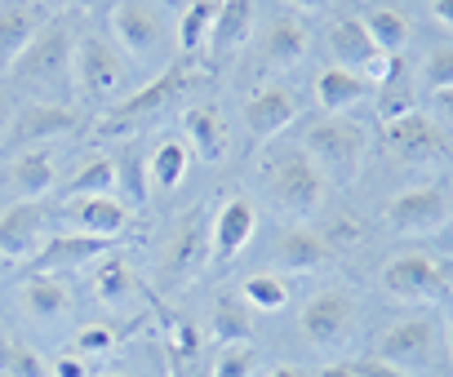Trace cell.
I'll return each mask as SVG.
<instances>
[{"instance_id": "3", "label": "cell", "mask_w": 453, "mask_h": 377, "mask_svg": "<svg viewBox=\"0 0 453 377\" xmlns=\"http://www.w3.org/2000/svg\"><path fill=\"white\" fill-rule=\"evenodd\" d=\"M72 67H76V85H81V94L89 98V102H120L125 98V89H129V67H125V58L107 45V41H98V36H85L76 49H72Z\"/></svg>"}, {"instance_id": "39", "label": "cell", "mask_w": 453, "mask_h": 377, "mask_svg": "<svg viewBox=\"0 0 453 377\" xmlns=\"http://www.w3.org/2000/svg\"><path fill=\"white\" fill-rule=\"evenodd\" d=\"M107 351H116V333L107 324H89L76 333V355L89 359V355H107Z\"/></svg>"}, {"instance_id": "15", "label": "cell", "mask_w": 453, "mask_h": 377, "mask_svg": "<svg viewBox=\"0 0 453 377\" xmlns=\"http://www.w3.org/2000/svg\"><path fill=\"white\" fill-rule=\"evenodd\" d=\"M435 351V328L426 320H400L378 337V359L395 368H422Z\"/></svg>"}, {"instance_id": "7", "label": "cell", "mask_w": 453, "mask_h": 377, "mask_svg": "<svg viewBox=\"0 0 453 377\" xmlns=\"http://www.w3.org/2000/svg\"><path fill=\"white\" fill-rule=\"evenodd\" d=\"M329 49H334L338 67H347V72H356V76H365L373 85H382L391 76V54L378 49V41L369 36L365 19H356V14L351 19H338L329 27Z\"/></svg>"}, {"instance_id": "33", "label": "cell", "mask_w": 453, "mask_h": 377, "mask_svg": "<svg viewBox=\"0 0 453 377\" xmlns=\"http://www.w3.org/2000/svg\"><path fill=\"white\" fill-rule=\"evenodd\" d=\"M213 14H218V0H191V5H187V14H182V23H178V49H182V54H196V49L209 41Z\"/></svg>"}, {"instance_id": "47", "label": "cell", "mask_w": 453, "mask_h": 377, "mask_svg": "<svg viewBox=\"0 0 453 377\" xmlns=\"http://www.w3.org/2000/svg\"><path fill=\"white\" fill-rule=\"evenodd\" d=\"M5 124H10V98L0 94V129H5Z\"/></svg>"}, {"instance_id": "14", "label": "cell", "mask_w": 453, "mask_h": 377, "mask_svg": "<svg viewBox=\"0 0 453 377\" xmlns=\"http://www.w3.org/2000/svg\"><path fill=\"white\" fill-rule=\"evenodd\" d=\"M116 240L107 236H50L41 245V253L32 258V275H54V271H81L89 262H98L103 253H111Z\"/></svg>"}, {"instance_id": "27", "label": "cell", "mask_w": 453, "mask_h": 377, "mask_svg": "<svg viewBox=\"0 0 453 377\" xmlns=\"http://www.w3.org/2000/svg\"><path fill=\"white\" fill-rule=\"evenodd\" d=\"M307 27L303 23H294V19H276L272 23V32H267V41H263V58L272 63V67H294V63H303L307 58Z\"/></svg>"}, {"instance_id": "44", "label": "cell", "mask_w": 453, "mask_h": 377, "mask_svg": "<svg viewBox=\"0 0 453 377\" xmlns=\"http://www.w3.org/2000/svg\"><path fill=\"white\" fill-rule=\"evenodd\" d=\"M311 377H356V368H351V364H325V368H316Z\"/></svg>"}, {"instance_id": "22", "label": "cell", "mask_w": 453, "mask_h": 377, "mask_svg": "<svg viewBox=\"0 0 453 377\" xmlns=\"http://www.w3.org/2000/svg\"><path fill=\"white\" fill-rule=\"evenodd\" d=\"M72 218L85 236H107V240H120V231L129 227V209L116 196H76Z\"/></svg>"}, {"instance_id": "36", "label": "cell", "mask_w": 453, "mask_h": 377, "mask_svg": "<svg viewBox=\"0 0 453 377\" xmlns=\"http://www.w3.org/2000/svg\"><path fill=\"white\" fill-rule=\"evenodd\" d=\"M258 364L254 346L250 342H232V346H222L218 359H213V377H250Z\"/></svg>"}, {"instance_id": "25", "label": "cell", "mask_w": 453, "mask_h": 377, "mask_svg": "<svg viewBox=\"0 0 453 377\" xmlns=\"http://www.w3.org/2000/svg\"><path fill=\"white\" fill-rule=\"evenodd\" d=\"M365 94H369V80L356 76V72H347V67H338V63L316 76V98H320V107H325L329 116L351 111L356 102H365Z\"/></svg>"}, {"instance_id": "38", "label": "cell", "mask_w": 453, "mask_h": 377, "mask_svg": "<svg viewBox=\"0 0 453 377\" xmlns=\"http://www.w3.org/2000/svg\"><path fill=\"white\" fill-rule=\"evenodd\" d=\"M422 80H426L431 94H435V89H453V45H435V49L426 54Z\"/></svg>"}, {"instance_id": "45", "label": "cell", "mask_w": 453, "mask_h": 377, "mask_svg": "<svg viewBox=\"0 0 453 377\" xmlns=\"http://www.w3.org/2000/svg\"><path fill=\"white\" fill-rule=\"evenodd\" d=\"M289 5H298V10L316 14V10H325V5H329V0H289Z\"/></svg>"}, {"instance_id": "11", "label": "cell", "mask_w": 453, "mask_h": 377, "mask_svg": "<svg viewBox=\"0 0 453 377\" xmlns=\"http://www.w3.org/2000/svg\"><path fill=\"white\" fill-rule=\"evenodd\" d=\"M382 289L395 293V298H404V302L435 298L444 289V267L435 258H426V253H413V249L409 253H395L382 267Z\"/></svg>"}, {"instance_id": "29", "label": "cell", "mask_w": 453, "mask_h": 377, "mask_svg": "<svg viewBox=\"0 0 453 377\" xmlns=\"http://www.w3.org/2000/svg\"><path fill=\"white\" fill-rule=\"evenodd\" d=\"M209 328L222 346H232V342H250L254 333V320H250V306L236 302V298H218L213 302V315H209Z\"/></svg>"}, {"instance_id": "46", "label": "cell", "mask_w": 453, "mask_h": 377, "mask_svg": "<svg viewBox=\"0 0 453 377\" xmlns=\"http://www.w3.org/2000/svg\"><path fill=\"white\" fill-rule=\"evenodd\" d=\"M267 377H303V373H298V368H294V364H276V368H272V373H267Z\"/></svg>"}, {"instance_id": "19", "label": "cell", "mask_w": 453, "mask_h": 377, "mask_svg": "<svg viewBox=\"0 0 453 377\" xmlns=\"http://www.w3.org/2000/svg\"><path fill=\"white\" fill-rule=\"evenodd\" d=\"M182 129H187V147L204 160V164H218L226 160V151H232V138H226V120L213 102H200V107H187L182 116Z\"/></svg>"}, {"instance_id": "23", "label": "cell", "mask_w": 453, "mask_h": 377, "mask_svg": "<svg viewBox=\"0 0 453 377\" xmlns=\"http://www.w3.org/2000/svg\"><path fill=\"white\" fill-rule=\"evenodd\" d=\"M254 32V0H218V14H213V32L209 45L213 54H232L236 45H245Z\"/></svg>"}, {"instance_id": "34", "label": "cell", "mask_w": 453, "mask_h": 377, "mask_svg": "<svg viewBox=\"0 0 453 377\" xmlns=\"http://www.w3.org/2000/svg\"><path fill=\"white\" fill-rule=\"evenodd\" d=\"M365 27H369V36L378 41L382 54H400V49L409 45V19H404L400 10H373V14L365 19Z\"/></svg>"}, {"instance_id": "28", "label": "cell", "mask_w": 453, "mask_h": 377, "mask_svg": "<svg viewBox=\"0 0 453 377\" xmlns=\"http://www.w3.org/2000/svg\"><path fill=\"white\" fill-rule=\"evenodd\" d=\"M129 289H134V267H129V258L125 253H103L98 262H94V293H98V302H125L129 298Z\"/></svg>"}, {"instance_id": "12", "label": "cell", "mask_w": 453, "mask_h": 377, "mask_svg": "<svg viewBox=\"0 0 453 377\" xmlns=\"http://www.w3.org/2000/svg\"><path fill=\"white\" fill-rule=\"evenodd\" d=\"M254 227H258V214L245 196H232L218 218L209 222V262L213 267H226V262H236V253L254 240Z\"/></svg>"}, {"instance_id": "16", "label": "cell", "mask_w": 453, "mask_h": 377, "mask_svg": "<svg viewBox=\"0 0 453 377\" xmlns=\"http://www.w3.org/2000/svg\"><path fill=\"white\" fill-rule=\"evenodd\" d=\"M41 27L45 19L32 0H0V72H14V63L23 58V49L36 41Z\"/></svg>"}, {"instance_id": "6", "label": "cell", "mask_w": 453, "mask_h": 377, "mask_svg": "<svg viewBox=\"0 0 453 377\" xmlns=\"http://www.w3.org/2000/svg\"><path fill=\"white\" fill-rule=\"evenodd\" d=\"M453 218V192L444 186H409L387 205V227L400 236H431L449 227Z\"/></svg>"}, {"instance_id": "5", "label": "cell", "mask_w": 453, "mask_h": 377, "mask_svg": "<svg viewBox=\"0 0 453 377\" xmlns=\"http://www.w3.org/2000/svg\"><path fill=\"white\" fill-rule=\"evenodd\" d=\"M191 85V72H187V63H173L169 72H160L156 80H147L138 94H129V98H120L107 116H103V133L107 138H116V133H129L134 124H142V120H151L156 111H165V102L173 98V94H182Z\"/></svg>"}, {"instance_id": "41", "label": "cell", "mask_w": 453, "mask_h": 377, "mask_svg": "<svg viewBox=\"0 0 453 377\" xmlns=\"http://www.w3.org/2000/svg\"><path fill=\"white\" fill-rule=\"evenodd\" d=\"M54 377H89V359H85V355H76V351H67V355H58Z\"/></svg>"}, {"instance_id": "37", "label": "cell", "mask_w": 453, "mask_h": 377, "mask_svg": "<svg viewBox=\"0 0 453 377\" xmlns=\"http://www.w3.org/2000/svg\"><path fill=\"white\" fill-rule=\"evenodd\" d=\"M165 346H169L173 364H178V368H187V364L200 355V328H196L191 320H178V324L165 333Z\"/></svg>"}, {"instance_id": "24", "label": "cell", "mask_w": 453, "mask_h": 377, "mask_svg": "<svg viewBox=\"0 0 453 377\" xmlns=\"http://www.w3.org/2000/svg\"><path fill=\"white\" fill-rule=\"evenodd\" d=\"M191 173V147L182 138H160L156 151L147 155V182L156 192H178Z\"/></svg>"}, {"instance_id": "9", "label": "cell", "mask_w": 453, "mask_h": 377, "mask_svg": "<svg viewBox=\"0 0 453 377\" xmlns=\"http://www.w3.org/2000/svg\"><path fill=\"white\" fill-rule=\"evenodd\" d=\"M111 32H116L125 58H156V49L165 41V23L151 0H116Z\"/></svg>"}, {"instance_id": "40", "label": "cell", "mask_w": 453, "mask_h": 377, "mask_svg": "<svg viewBox=\"0 0 453 377\" xmlns=\"http://www.w3.org/2000/svg\"><path fill=\"white\" fill-rule=\"evenodd\" d=\"M351 368H356V377H409L404 368H395V364H387V359H378V355H373V359H356Z\"/></svg>"}, {"instance_id": "18", "label": "cell", "mask_w": 453, "mask_h": 377, "mask_svg": "<svg viewBox=\"0 0 453 377\" xmlns=\"http://www.w3.org/2000/svg\"><path fill=\"white\" fill-rule=\"evenodd\" d=\"M204 262H209V227H204L200 214H191V218H182L178 236H173L169 249H165V271H169L173 284H182V280H191Z\"/></svg>"}, {"instance_id": "13", "label": "cell", "mask_w": 453, "mask_h": 377, "mask_svg": "<svg viewBox=\"0 0 453 377\" xmlns=\"http://www.w3.org/2000/svg\"><path fill=\"white\" fill-rule=\"evenodd\" d=\"M45 245V209L36 200H19L0 214V258L32 262Z\"/></svg>"}, {"instance_id": "48", "label": "cell", "mask_w": 453, "mask_h": 377, "mask_svg": "<svg viewBox=\"0 0 453 377\" xmlns=\"http://www.w3.org/2000/svg\"><path fill=\"white\" fill-rule=\"evenodd\" d=\"M103 377H125V373H103Z\"/></svg>"}, {"instance_id": "32", "label": "cell", "mask_w": 453, "mask_h": 377, "mask_svg": "<svg viewBox=\"0 0 453 377\" xmlns=\"http://www.w3.org/2000/svg\"><path fill=\"white\" fill-rule=\"evenodd\" d=\"M23 302H27V311L41 315V320H54V315H63V311L72 306V298H67V289L58 284V275H27Z\"/></svg>"}, {"instance_id": "31", "label": "cell", "mask_w": 453, "mask_h": 377, "mask_svg": "<svg viewBox=\"0 0 453 377\" xmlns=\"http://www.w3.org/2000/svg\"><path fill=\"white\" fill-rule=\"evenodd\" d=\"M116 182H120L116 160L111 155H89V160H81V169L72 177V196H111Z\"/></svg>"}, {"instance_id": "42", "label": "cell", "mask_w": 453, "mask_h": 377, "mask_svg": "<svg viewBox=\"0 0 453 377\" xmlns=\"http://www.w3.org/2000/svg\"><path fill=\"white\" fill-rule=\"evenodd\" d=\"M431 102H435V111L453 124V89H435V94H431Z\"/></svg>"}, {"instance_id": "4", "label": "cell", "mask_w": 453, "mask_h": 377, "mask_svg": "<svg viewBox=\"0 0 453 377\" xmlns=\"http://www.w3.org/2000/svg\"><path fill=\"white\" fill-rule=\"evenodd\" d=\"M382 147H387L395 160H404V164H431V160H444V155H449V138H444L440 120H431V116L413 111V107L387 116V124H382Z\"/></svg>"}, {"instance_id": "35", "label": "cell", "mask_w": 453, "mask_h": 377, "mask_svg": "<svg viewBox=\"0 0 453 377\" xmlns=\"http://www.w3.org/2000/svg\"><path fill=\"white\" fill-rule=\"evenodd\" d=\"M0 377H50L41 355L14 337H0Z\"/></svg>"}, {"instance_id": "21", "label": "cell", "mask_w": 453, "mask_h": 377, "mask_svg": "<svg viewBox=\"0 0 453 377\" xmlns=\"http://www.w3.org/2000/svg\"><path fill=\"white\" fill-rule=\"evenodd\" d=\"M329 258H334V245H329L320 231H311V227H289V231L276 240V267H280V271L303 275V271L325 267Z\"/></svg>"}, {"instance_id": "10", "label": "cell", "mask_w": 453, "mask_h": 377, "mask_svg": "<svg viewBox=\"0 0 453 377\" xmlns=\"http://www.w3.org/2000/svg\"><path fill=\"white\" fill-rule=\"evenodd\" d=\"M72 36H67V27L63 23H45L41 32H36V41L23 49V58L14 63V76H23V80H36V85H50V80H58L67 67H72Z\"/></svg>"}, {"instance_id": "30", "label": "cell", "mask_w": 453, "mask_h": 377, "mask_svg": "<svg viewBox=\"0 0 453 377\" xmlns=\"http://www.w3.org/2000/svg\"><path fill=\"white\" fill-rule=\"evenodd\" d=\"M241 302H245L250 311L276 315V311L289 306V284H285L280 275H272V271H254V275L241 284Z\"/></svg>"}, {"instance_id": "49", "label": "cell", "mask_w": 453, "mask_h": 377, "mask_svg": "<svg viewBox=\"0 0 453 377\" xmlns=\"http://www.w3.org/2000/svg\"><path fill=\"white\" fill-rule=\"evenodd\" d=\"M449 351H453V328H449Z\"/></svg>"}, {"instance_id": "17", "label": "cell", "mask_w": 453, "mask_h": 377, "mask_svg": "<svg viewBox=\"0 0 453 377\" xmlns=\"http://www.w3.org/2000/svg\"><path fill=\"white\" fill-rule=\"evenodd\" d=\"M294 116H298V102H294V94H285L280 85H267V89H254L250 94V102H245V129L254 133V138H276V133H285L289 124H294Z\"/></svg>"}, {"instance_id": "1", "label": "cell", "mask_w": 453, "mask_h": 377, "mask_svg": "<svg viewBox=\"0 0 453 377\" xmlns=\"http://www.w3.org/2000/svg\"><path fill=\"white\" fill-rule=\"evenodd\" d=\"M325 177H338V182H351L365 164V151H369V129L347 120V116H325L316 124H307V147H303Z\"/></svg>"}, {"instance_id": "26", "label": "cell", "mask_w": 453, "mask_h": 377, "mask_svg": "<svg viewBox=\"0 0 453 377\" xmlns=\"http://www.w3.org/2000/svg\"><path fill=\"white\" fill-rule=\"evenodd\" d=\"M14 186H19V196L23 200H41L54 192V155L45 147H27L14 155V169H10Z\"/></svg>"}, {"instance_id": "20", "label": "cell", "mask_w": 453, "mask_h": 377, "mask_svg": "<svg viewBox=\"0 0 453 377\" xmlns=\"http://www.w3.org/2000/svg\"><path fill=\"white\" fill-rule=\"evenodd\" d=\"M72 129H76V111H72V107H58V102H32V107H23L19 120H14V142L27 151V147L50 142V138L72 133Z\"/></svg>"}, {"instance_id": "43", "label": "cell", "mask_w": 453, "mask_h": 377, "mask_svg": "<svg viewBox=\"0 0 453 377\" xmlns=\"http://www.w3.org/2000/svg\"><path fill=\"white\" fill-rule=\"evenodd\" d=\"M431 14L440 27H453V0H431Z\"/></svg>"}, {"instance_id": "2", "label": "cell", "mask_w": 453, "mask_h": 377, "mask_svg": "<svg viewBox=\"0 0 453 377\" xmlns=\"http://www.w3.org/2000/svg\"><path fill=\"white\" fill-rule=\"evenodd\" d=\"M267 186L285 214H311L325 205L329 177L320 173V164L303 147H285L267 160Z\"/></svg>"}, {"instance_id": "8", "label": "cell", "mask_w": 453, "mask_h": 377, "mask_svg": "<svg viewBox=\"0 0 453 377\" xmlns=\"http://www.w3.org/2000/svg\"><path fill=\"white\" fill-rule=\"evenodd\" d=\"M356 328V298L342 289H320L303 306V337L311 346H342Z\"/></svg>"}]
</instances>
